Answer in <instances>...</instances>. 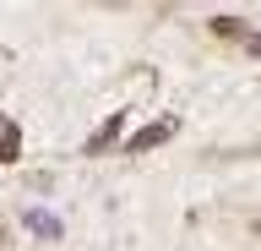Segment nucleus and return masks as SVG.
Here are the masks:
<instances>
[{"label": "nucleus", "instance_id": "2", "mask_svg": "<svg viewBox=\"0 0 261 251\" xmlns=\"http://www.w3.org/2000/svg\"><path fill=\"white\" fill-rule=\"evenodd\" d=\"M245 44H250V55H261V33H256V38H245Z\"/></svg>", "mask_w": 261, "mask_h": 251}, {"label": "nucleus", "instance_id": "1", "mask_svg": "<svg viewBox=\"0 0 261 251\" xmlns=\"http://www.w3.org/2000/svg\"><path fill=\"white\" fill-rule=\"evenodd\" d=\"M163 136H174V120H163V126H147L142 136H130V148H136V153H142V148H158Z\"/></svg>", "mask_w": 261, "mask_h": 251}]
</instances>
